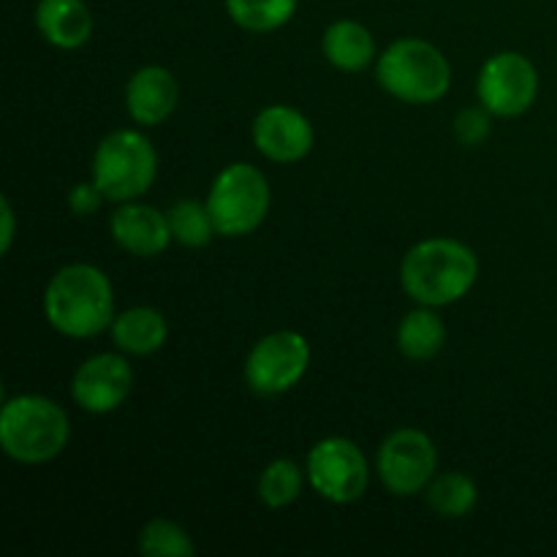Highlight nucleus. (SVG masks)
<instances>
[{
  "label": "nucleus",
  "instance_id": "1",
  "mask_svg": "<svg viewBox=\"0 0 557 557\" xmlns=\"http://www.w3.org/2000/svg\"><path fill=\"white\" fill-rule=\"evenodd\" d=\"M44 315L52 330L74 341L101 335L114 321L112 281L92 264L63 267L47 283Z\"/></svg>",
  "mask_w": 557,
  "mask_h": 557
},
{
  "label": "nucleus",
  "instance_id": "2",
  "mask_svg": "<svg viewBox=\"0 0 557 557\" xmlns=\"http://www.w3.org/2000/svg\"><path fill=\"white\" fill-rule=\"evenodd\" d=\"M479 281V259L466 243L449 237L422 239L400 264L403 292L428 308H446Z\"/></svg>",
  "mask_w": 557,
  "mask_h": 557
},
{
  "label": "nucleus",
  "instance_id": "3",
  "mask_svg": "<svg viewBox=\"0 0 557 557\" xmlns=\"http://www.w3.org/2000/svg\"><path fill=\"white\" fill-rule=\"evenodd\" d=\"M71 422L63 406L41 395L5 397L0 411V446L22 466H44L63 455Z\"/></svg>",
  "mask_w": 557,
  "mask_h": 557
},
{
  "label": "nucleus",
  "instance_id": "4",
  "mask_svg": "<svg viewBox=\"0 0 557 557\" xmlns=\"http://www.w3.org/2000/svg\"><path fill=\"white\" fill-rule=\"evenodd\" d=\"M375 79L403 103H435L449 92L451 65L435 44L424 38H400L375 60Z\"/></svg>",
  "mask_w": 557,
  "mask_h": 557
},
{
  "label": "nucleus",
  "instance_id": "5",
  "mask_svg": "<svg viewBox=\"0 0 557 557\" xmlns=\"http://www.w3.org/2000/svg\"><path fill=\"white\" fill-rule=\"evenodd\" d=\"M158 174V152L145 134L131 128L103 136L92 156V183L109 201H136L152 188Z\"/></svg>",
  "mask_w": 557,
  "mask_h": 557
},
{
  "label": "nucleus",
  "instance_id": "6",
  "mask_svg": "<svg viewBox=\"0 0 557 557\" xmlns=\"http://www.w3.org/2000/svg\"><path fill=\"white\" fill-rule=\"evenodd\" d=\"M272 194L264 172L250 163H228L212 180L207 207L221 237H248L264 223Z\"/></svg>",
  "mask_w": 557,
  "mask_h": 557
},
{
  "label": "nucleus",
  "instance_id": "7",
  "mask_svg": "<svg viewBox=\"0 0 557 557\" xmlns=\"http://www.w3.org/2000/svg\"><path fill=\"white\" fill-rule=\"evenodd\" d=\"M305 473L315 493L337 506L357 504L370 484V466L364 451L354 441L332 435L321 438L308 451Z\"/></svg>",
  "mask_w": 557,
  "mask_h": 557
},
{
  "label": "nucleus",
  "instance_id": "8",
  "mask_svg": "<svg viewBox=\"0 0 557 557\" xmlns=\"http://www.w3.org/2000/svg\"><path fill=\"white\" fill-rule=\"evenodd\" d=\"M310 368V343L302 332L277 330L261 337L245 359V381L261 397L294 389Z\"/></svg>",
  "mask_w": 557,
  "mask_h": 557
},
{
  "label": "nucleus",
  "instance_id": "9",
  "mask_svg": "<svg viewBox=\"0 0 557 557\" xmlns=\"http://www.w3.org/2000/svg\"><path fill=\"white\" fill-rule=\"evenodd\" d=\"M379 476L397 498H411L428 490L438 471V449L424 430L400 428L384 438L379 449Z\"/></svg>",
  "mask_w": 557,
  "mask_h": 557
},
{
  "label": "nucleus",
  "instance_id": "10",
  "mask_svg": "<svg viewBox=\"0 0 557 557\" xmlns=\"http://www.w3.org/2000/svg\"><path fill=\"white\" fill-rule=\"evenodd\" d=\"M476 96L493 117H520L539 96L536 65L520 52H498L482 65Z\"/></svg>",
  "mask_w": 557,
  "mask_h": 557
},
{
  "label": "nucleus",
  "instance_id": "11",
  "mask_svg": "<svg viewBox=\"0 0 557 557\" xmlns=\"http://www.w3.org/2000/svg\"><path fill=\"white\" fill-rule=\"evenodd\" d=\"M134 389V370L120 354H96L85 359L71 381V397L87 413H112L128 400Z\"/></svg>",
  "mask_w": 557,
  "mask_h": 557
},
{
  "label": "nucleus",
  "instance_id": "12",
  "mask_svg": "<svg viewBox=\"0 0 557 557\" xmlns=\"http://www.w3.org/2000/svg\"><path fill=\"white\" fill-rule=\"evenodd\" d=\"M313 125L299 109L272 103L253 120V145L275 163H299L313 150Z\"/></svg>",
  "mask_w": 557,
  "mask_h": 557
},
{
  "label": "nucleus",
  "instance_id": "13",
  "mask_svg": "<svg viewBox=\"0 0 557 557\" xmlns=\"http://www.w3.org/2000/svg\"><path fill=\"white\" fill-rule=\"evenodd\" d=\"M112 239L131 256L139 259H156L172 245V228H169L166 212L158 207L125 201L112 212L109 221Z\"/></svg>",
  "mask_w": 557,
  "mask_h": 557
},
{
  "label": "nucleus",
  "instance_id": "14",
  "mask_svg": "<svg viewBox=\"0 0 557 557\" xmlns=\"http://www.w3.org/2000/svg\"><path fill=\"white\" fill-rule=\"evenodd\" d=\"M180 103L177 76L163 65H145L125 85V109L139 125H161Z\"/></svg>",
  "mask_w": 557,
  "mask_h": 557
},
{
  "label": "nucleus",
  "instance_id": "15",
  "mask_svg": "<svg viewBox=\"0 0 557 557\" xmlns=\"http://www.w3.org/2000/svg\"><path fill=\"white\" fill-rule=\"evenodd\" d=\"M36 27L58 49H79L92 36V14L85 0H38Z\"/></svg>",
  "mask_w": 557,
  "mask_h": 557
},
{
  "label": "nucleus",
  "instance_id": "16",
  "mask_svg": "<svg viewBox=\"0 0 557 557\" xmlns=\"http://www.w3.org/2000/svg\"><path fill=\"white\" fill-rule=\"evenodd\" d=\"M109 332H112L114 346L123 354L150 357V354L161 351L163 343H166L169 324L161 310L139 305V308H128L114 315Z\"/></svg>",
  "mask_w": 557,
  "mask_h": 557
},
{
  "label": "nucleus",
  "instance_id": "17",
  "mask_svg": "<svg viewBox=\"0 0 557 557\" xmlns=\"http://www.w3.org/2000/svg\"><path fill=\"white\" fill-rule=\"evenodd\" d=\"M321 52H324L326 63L335 65L337 71L346 74H357V71L368 69L375 58V41L373 33L354 20H337L332 22L321 38Z\"/></svg>",
  "mask_w": 557,
  "mask_h": 557
},
{
  "label": "nucleus",
  "instance_id": "18",
  "mask_svg": "<svg viewBox=\"0 0 557 557\" xmlns=\"http://www.w3.org/2000/svg\"><path fill=\"white\" fill-rule=\"evenodd\" d=\"M446 346V326L438 319L435 308L411 310L403 315L400 326H397V348L411 362H430L438 357Z\"/></svg>",
  "mask_w": 557,
  "mask_h": 557
},
{
  "label": "nucleus",
  "instance_id": "19",
  "mask_svg": "<svg viewBox=\"0 0 557 557\" xmlns=\"http://www.w3.org/2000/svg\"><path fill=\"white\" fill-rule=\"evenodd\" d=\"M428 506L444 520H460L468 517L479 504V487L468 473L446 471L435 473L433 482L424 490Z\"/></svg>",
  "mask_w": 557,
  "mask_h": 557
},
{
  "label": "nucleus",
  "instance_id": "20",
  "mask_svg": "<svg viewBox=\"0 0 557 557\" xmlns=\"http://www.w3.org/2000/svg\"><path fill=\"white\" fill-rule=\"evenodd\" d=\"M166 218L174 243H180L183 248H205V245H210V239L218 234L207 201L205 205L196 199L174 201V205L169 207Z\"/></svg>",
  "mask_w": 557,
  "mask_h": 557
},
{
  "label": "nucleus",
  "instance_id": "21",
  "mask_svg": "<svg viewBox=\"0 0 557 557\" xmlns=\"http://www.w3.org/2000/svg\"><path fill=\"white\" fill-rule=\"evenodd\" d=\"M299 0H226L234 25L248 33H272L286 25Z\"/></svg>",
  "mask_w": 557,
  "mask_h": 557
},
{
  "label": "nucleus",
  "instance_id": "22",
  "mask_svg": "<svg viewBox=\"0 0 557 557\" xmlns=\"http://www.w3.org/2000/svg\"><path fill=\"white\" fill-rule=\"evenodd\" d=\"M305 476L308 473H302V468L294 460H288V457L272 460L259 476L261 504L270 506V509H286V506H292L299 498V493H302Z\"/></svg>",
  "mask_w": 557,
  "mask_h": 557
},
{
  "label": "nucleus",
  "instance_id": "23",
  "mask_svg": "<svg viewBox=\"0 0 557 557\" xmlns=\"http://www.w3.org/2000/svg\"><path fill=\"white\" fill-rule=\"evenodd\" d=\"M139 553L147 557H190L196 553V547L183 525L158 517V520H150L141 528Z\"/></svg>",
  "mask_w": 557,
  "mask_h": 557
},
{
  "label": "nucleus",
  "instance_id": "24",
  "mask_svg": "<svg viewBox=\"0 0 557 557\" xmlns=\"http://www.w3.org/2000/svg\"><path fill=\"white\" fill-rule=\"evenodd\" d=\"M493 114L487 112V109H479V107H471V109H462L460 114L455 117V136L457 141H462L466 147H479L487 141L490 131H493Z\"/></svg>",
  "mask_w": 557,
  "mask_h": 557
},
{
  "label": "nucleus",
  "instance_id": "25",
  "mask_svg": "<svg viewBox=\"0 0 557 557\" xmlns=\"http://www.w3.org/2000/svg\"><path fill=\"white\" fill-rule=\"evenodd\" d=\"M65 201H69V210L74 212V215L87 218L96 215V212L101 210L107 196H103V190L90 180V183H76L74 188L69 190V196H65Z\"/></svg>",
  "mask_w": 557,
  "mask_h": 557
},
{
  "label": "nucleus",
  "instance_id": "26",
  "mask_svg": "<svg viewBox=\"0 0 557 557\" xmlns=\"http://www.w3.org/2000/svg\"><path fill=\"white\" fill-rule=\"evenodd\" d=\"M0 212H3V243H0V248H3V253H9L11 243H14V207L5 196L0 199Z\"/></svg>",
  "mask_w": 557,
  "mask_h": 557
}]
</instances>
